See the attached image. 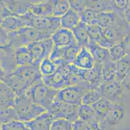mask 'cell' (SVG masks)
I'll list each match as a JSON object with an SVG mask.
<instances>
[{"label":"cell","mask_w":130,"mask_h":130,"mask_svg":"<svg viewBox=\"0 0 130 130\" xmlns=\"http://www.w3.org/2000/svg\"><path fill=\"white\" fill-rule=\"evenodd\" d=\"M127 98L115 102H110L104 120L106 130H129Z\"/></svg>","instance_id":"1"},{"label":"cell","mask_w":130,"mask_h":130,"mask_svg":"<svg viewBox=\"0 0 130 130\" xmlns=\"http://www.w3.org/2000/svg\"><path fill=\"white\" fill-rule=\"evenodd\" d=\"M52 34L31 27H23L8 33V44L13 48L27 46L30 43L51 39Z\"/></svg>","instance_id":"2"},{"label":"cell","mask_w":130,"mask_h":130,"mask_svg":"<svg viewBox=\"0 0 130 130\" xmlns=\"http://www.w3.org/2000/svg\"><path fill=\"white\" fill-rule=\"evenodd\" d=\"M58 92L48 87L42 80L27 89L24 95L33 103L42 106L48 111L56 99Z\"/></svg>","instance_id":"3"},{"label":"cell","mask_w":130,"mask_h":130,"mask_svg":"<svg viewBox=\"0 0 130 130\" xmlns=\"http://www.w3.org/2000/svg\"><path fill=\"white\" fill-rule=\"evenodd\" d=\"M13 108L16 111L18 119L23 122L30 121L47 112L43 107L34 103L25 95L16 97Z\"/></svg>","instance_id":"4"},{"label":"cell","mask_w":130,"mask_h":130,"mask_svg":"<svg viewBox=\"0 0 130 130\" xmlns=\"http://www.w3.org/2000/svg\"><path fill=\"white\" fill-rule=\"evenodd\" d=\"M27 24V27H31L41 31L48 32L53 34L58 29L61 27L60 18L55 16L41 17L33 14L31 12H27L22 16H19Z\"/></svg>","instance_id":"5"},{"label":"cell","mask_w":130,"mask_h":130,"mask_svg":"<svg viewBox=\"0 0 130 130\" xmlns=\"http://www.w3.org/2000/svg\"><path fill=\"white\" fill-rule=\"evenodd\" d=\"M89 90V83L82 81L76 85L66 87L58 90L55 100L69 104L79 105L84 95Z\"/></svg>","instance_id":"6"},{"label":"cell","mask_w":130,"mask_h":130,"mask_svg":"<svg viewBox=\"0 0 130 130\" xmlns=\"http://www.w3.org/2000/svg\"><path fill=\"white\" fill-rule=\"evenodd\" d=\"M78 105L69 104L55 100L47 112L53 120L63 119L73 123L78 119Z\"/></svg>","instance_id":"7"},{"label":"cell","mask_w":130,"mask_h":130,"mask_svg":"<svg viewBox=\"0 0 130 130\" xmlns=\"http://www.w3.org/2000/svg\"><path fill=\"white\" fill-rule=\"evenodd\" d=\"M26 46L32 57L34 66H39L42 60L49 57L54 44L51 39H49L30 43Z\"/></svg>","instance_id":"8"},{"label":"cell","mask_w":130,"mask_h":130,"mask_svg":"<svg viewBox=\"0 0 130 130\" xmlns=\"http://www.w3.org/2000/svg\"><path fill=\"white\" fill-rule=\"evenodd\" d=\"M102 97L109 102H115L127 98L121 82L116 79L108 82H103L100 86Z\"/></svg>","instance_id":"9"},{"label":"cell","mask_w":130,"mask_h":130,"mask_svg":"<svg viewBox=\"0 0 130 130\" xmlns=\"http://www.w3.org/2000/svg\"><path fill=\"white\" fill-rule=\"evenodd\" d=\"M10 74L23 81L29 88L42 79V76L38 66H18Z\"/></svg>","instance_id":"10"},{"label":"cell","mask_w":130,"mask_h":130,"mask_svg":"<svg viewBox=\"0 0 130 130\" xmlns=\"http://www.w3.org/2000/svg\"><path fill=\"white\" fill-rule=\"evenodd\" d=\"M69 72V65H65L58 68L57 71L53 74L48 76H43L42 80L48 87L60 90L67 87L66 79Z\"/></svg>","instance_id":"11"},{"label":"cell","mask_w":130,"mask_h":130,"mask_svg":"<svg viewBox=\"0 0 130 130\" xmlns=\"http://www.w3.org/2000/svg\"><path fill=\"white\" fill-rule=\"evenodd\" d=\"M51 39L56 47H68L78 44L72 31L61 27L52 34Z\"/></svg>","instance_id":"12"},{"label":"cell","mask_w":130,"mask_h":130,"mask_svg":"<svg viewBox=\"0 0 130 130\" xmlns=\"http://www.w3.org/2000/svg\"><path fill=\"white\" fill-rule=\"evenodd\" d=\"M0 65L5 74L12 73L18 67L16 63L14 48L7 45L3 50H0Z\"/></svg>","instance_id":"13"},{"label":"cell","mask_w":130,"mask_h":130,"mask_svg":"<svg viewBox=\"0 0 130 130\" xmlns=\"http://www.w3.org/2000/svg\"><path fill=\"white\" fill-rule=\"evenodd\" d=\"M95 61L86 47H81L73 64L74 66L84 70H91Z\"/></svg>","instance_id":"14"},{"label":"cell","mask_w":130,"mask_h":130,"mask_svg":"<svg viewBox=\"0 0 130 130\" xmlns=\"http://www.w3.org/2000/svg\"><path fill=\"white\" fill-rule=\"evenodd\" d=\"M86 48L93 56L95 63L102 64L111 60L108 49L102 47L98 43L90 40Z\"/></svg>","instance_id":"15"},{"label":"cell","mask_w":130,"mask_h":130,"mask_svg":"<svg viewBox=\"0 0 130 130\" xmlns=\"http://www.w3.org/2000/svg\"><path fill=\"white\" fill-rule=\"evenodd\" d=\"M2 81L12 90L16 95V97L23 96L27 89H29L28 86L23 81L12 74H5Z\"/></svg>","instance_id":"16"},{"label":"cell","mask_w":130,"mask_h":130,"mask_svg":"<svg viewBox=\"0 0 130 130\" xmlns=\"http://www.w3.org/2000/svg\"><path fill=\"white\" fill-rule=\"evenodd\" d=\"M30 11L36 16H41V17L53 16V0L33 1V4L30 7Z\"/></svg>","instance_id":"17"},{"label":"cell","mask_w":130,"mask_h":130,"mask_svg":"<svg viewBox=\"0 0 130 130\" xmlns=\"http://www.w3.org/2000/svg\"><path fill=\"white\" fill-rule=\"evenodd\" d=\"M53 120L50 114L47 111L25 123L30 130H50Z\"/></svg>","instance_id":"18"},{"label":"cell","mask_w":130,"mask_h":130,"mask_svg":"<svg viewBox=\"0 0 130 130\" xmlns=\"http://www.w3.org/2000/svg\"><path fill=\"white\" fill-rule=\"evenodd\" d=\"M4 3L9 10L15 16H22L30 10L33 1H15L6 0Z\"/></svg>","instance_id":"19"},{"label":"cell","mask_w":130,"mask_h":130,"mask_svg":"<svg viewBox=\"0 0 130 130\" xmlns=\"http://www.w3.org/2000/svg\"><path fill=\"white\" fill-rule=\"evenodd\" d=\"M15 60L17 66H34V61L27 46L14 48Z\"/></svg>","instance_id":"20"},{"label":"cell","mask_w":130,"mask_h":130,"mask_svg":"<svg viewBox=\"0 0 130 130\" xmlns=\"http://www.w3.org/2000/svg\"><path fill=\"white\" fill-rule=\"evenodd\" d=\"M120 17L115 11L99 13L98 25L101 28H114L118 23Z\"/></svg>","instance_id":"21"},{"label":"cell","mask_w":130,"mask_h":130,"mask_svg":"<svg viewBox=\"0 0 130 130\" xmlns=\"http://www.w3.org/2000/svg\"><path fill=\"white\" fill-rule=\"evenodd\" d=\"M71 31L78 45L80 47H87L91 40L87 33V26L80 21Z\"/></svg>","instance_id":"22"},{"label":"cell","mask_w":130,"mask_h":130,"mask_svg":"<svg viewBox=\"0 0 130 130\" xmlns=\"http://www.w3.org/2000/svg\"><path fill=\"white\" fill-rule=\"evenodd\" d=\"M16 95L9 87L0 81V105L12 107L14 104Z\"/></svg>","instance_id":"23"},{"label":"cell","mask_w":130,"mask_h":130,"mask_svg":"<svg viewBox=\"0 0 130 130\" xmlns=\"http://www.w3.org/2000/svg\"><path fill=\"white\" fill-rule=\"evenodd\" d=\"M61 28L72 30L80 22V14L72 9H69L65 15L60 18Z\"/></svg>","instance_id":"24"},{"label":"cell","mask_w":130,"mask_h":130,"mask_svg":"<svg viewBox=\"0 0 130 130\" xmlns=\"http://www.w3.org/2000/svg\"><path fill=\"white\" fill-rule=\"evenodd\" d=\"M116 63L115 79L122 82L130 71V56L126 55Z\"/></svg>","instance_id":"25"},{"label":"cell","mask_w":130,"mask_h":130,"mask_svg":"<svg viewBox=\"0 0 130 130\" xmlns=\"http://www.w3.org/2000/svg\"><path fill=\"white\" fill-rule=\"evenodd\" d=\"M0 27L8 33L15 31L22 27H27V24L20 16H10L4 18Z\"/></svg>","instance_id":"26"},{"label":"cell","mask_w":130,"mask_h":130,"mask_svg":"<svg viewBox=\"0 0 130 130\" xmlns=\"http://www.w3.org/2000/svg\"><path fill=\"white\" fill-rule=\"evenodd\" d=\"M102 77L104 82H108L115 79L116 63L109 60L102 65Z\"/></svg>","instance_id":"27"},{"label":"cell","mask_w":130,"mask_h":130,"mask_svg":"<svg viewBox=\"0 0 130 130\" xmlns=\"http://www.w3.org/2000/svg\"><path fill=\"white\" fill-rule=\"evenodd\" d=\"M80 21L86 26L98 25L99 13L88 8H86L80 13Z\"/></svg>","instance_id":"28"},{"label":"cell","mask_w":130,"mask_h":130,"mask_svg":"<svg viewBox=\"0 0 130 130\" xmlns=\"http://www.w3.org/2000/svg\"><path fill=\"white\" fill-rule=\"evenodd\" d=\"M53 16L55 17H62L70 9L69 1L67 0H53Z\"/></svg>","instance_id":"29"},{"label":"cell","mask_w":130,"mask_h":130,"mask_svg":"<svg viewBox=\"0 0 130 130\" xmlns=\"http://www.w3.org/2000/svg\"><path fill=\"white\" fill-rule=\"evenodd\" d=\"M66 47H53L51 53L49 58L53 63L56 64L58 67L65 66L64 61V53Z\"/></svg>","instance_id":"30"},{"label":"cell","mask_w":130,"mask_h":130,"mask_svg":"<svg viewBox=\"0 0 130 130\" xmlns=\"http://www.w3.org/2000/svg\"><path fill=\"white\" fill-rule=\"evenodd\" d=\"M110 102L104 97H102L99 101L92 105L91 107L96 114L97 119H104L108 109Z\"/></svg>","instance_id":"31"},{"label":"cell","mask_w":130,"mask_h":130,"mask_svg":"<svg viewBox=\"0 0 130 130\" xmlns=\"http://www.w3.org/2000/svg\"><path fill=\"white\" fill-rule=\"evenodd\" d=\"M78 119L89 122L95 119L96 114L91 106L80 104L78 107Z\"/></svg>","instance_id":"32"},{"label":"cell","mask_w":130,"mask_h":130,"mask_svg":"<svg viewBox=\"0 0 130 130\" xmlns=\"http://www.w3.org/2000/svg\"><path fill=\"white\" fill-rule=\"evenodd\" d=\"M102 97L100 87L94 90H89L83 96L80 104L91 106Z\"/></svg>","instance_id":"33"},{"label":"cell","mask_w":130,"mask_h":130,"mask_svg":"<svg viewBox=\"0 0 130 130\" xmlns=\"http://www.w3.org/2000/svg\"><path fill=\"white\" fill-rule=\"evenodd\" d=\"M58 66L49 59V57L45 58L39 65V70L43 76H48L53 74L57 71Z\"/></svg>","instance_id":"34"},{"label":"cell","mask_w":130,"mask_h":130,"mask_svg":"<svg viewBox=\"0 0 130 130\" xmlns=\"http://www.w3.org/2000/svg\"><path fill=\"white\" fill-rule=\"evenodd\" d=\"M13 120H18L14 109L12 107L0 105V122L5 124Z\"/></svg>","instance_id":"35"},{"label":"cell","mask_w":130,"mask_h":130,"mask_svg":"<svg viewBox=\"0 0 130 130\" xmlns=\"http://www.w3.org/2000/svg\"><path fill=\"white\" fill-rule=\"evenodd\" d=\"M111 60L117 62L126 55L124 46L122 42L117 43L109 49Z\"/></svg>","instance_id":"36"},{"label":"cell","mask_w":130,"mask_h":130,"mask_svg":"<svg viewBox=\"0 0 130 130\" xmlns=\"http://www.w3.org/2000/svg\"><path fill=\"white\" fill-rule=\"evenodd\" d=\"M80 48L81 47H80L78 44L66 47L64 53V61L66 65L73 64Z\"/></svg>","instance_id":"37"},{"label":"cell","mask_w":130,"mask_h":130,"mask_svg":"<svg viewBox=\"0 0 130 130\" xmlns=\"http://www.w3.org/2000/svg\"><path fill=\"white\" fill-rule=\"evenodd\" d=\"M50 130H73V122L63 119L53 120Z\"/></svg>","instance_id":"38"},{"label":"cell","mask_w":130,"mask_h":130,"mask_svg":"<svg viewBox=\"0 0 130 130\" xmlns=\"http://www.w3.org/2000/svg\"><path fill=\"white\" fill-rule=\"evenodd\" d=\"M1 130H30L25 122L19 120H13L2 124Z\"/></svg>","instance_id":"39"},{"label":"cell","mask_w":130,"mask_h":130,"mask_svg":"<svg viewBox=\"0 0 130 130\" xmlns=\"http://www.w3.org/2000/svg\"><path fill=\"white\" fill-rule=\"evenodd\" d=\"M87 30L90 40L99 44L101 39V27L99 25L87 26Z\"/></svg>","instance_id":"40"},{"label":"cell","mask_w":130,"mask_h":130,"mask_svg":"<svg viewBox=\"0 0 130 130\" xmlns=\"http://www.w3.org/2000/svg\"><path fill=\"white\" fill-rule=\"evenodd\" d=\"M86 8L90 9L98 13L104 12V1L87 0Z\"/></svg>","instance_id":"41"},{"label":"cell","mask_w":130,"mask_h":130,"mask_svg":"<svg viewBox=\"0 0 130 130\" xmlns=\"http://www.w3.org/2000/svg\"><path fill=\"white\" fill-rule=\"evenodd\" d=\"M70 9L80 14L87 7V0H76L69 1Z\"/></svg>","instance_id":"42"},{"label":"cell","mask_w":130,"mask_h":130,"mask_svg":"<svg viewBox=\"0 0 130 130\" xmlns=\"http://www.w3.org/2000/svg\"><path fill=\"white\" fill-rule=\"evenodd\" d=\"M73 130H93L87 122L77 119L73 123Z\"/></svg>","instance_id":"43"},{"label":"cell","mask_w":130,"mask_h":130,"mask_svg":"<svg viewBox=\"0 0 130 130\" xmlns=\"http://www.w3.org/2000/svg\"><path fill=\"white\" fill-rule=\"evenodd\" d=\"M0 16H2L3 18H6L7 17H10V16H15L14 14H13L8 9L3 1H0Z\"/></svg>","instance_id":"44"},{"label":"cell","mask_w":130,"mask_h":130,"mask_svg":"<svg viewBox=\"0 0 130 130\" xmlns=\"http://www.w3.org/2000/svg\"><path fill=\"white\" fill-rule=\"evenodd\" d=\"M8 44V33L0 27V46H6Z\"/></svg>","instance_id":"45"},{"label":"cell","mask_w":130,"mask_h":130,"mask_svg":"<svg viewBox=\"0 0 130 130\" xmlns=\"http://www.w3.org/2000/svg\"><path fill=\"white\" fill-rule=\"evenodd\" d=\"M121 83L123 86L125 94H126V92H130V71L127 74V76H126V77L123 79Z\"/></svg>","instance_id":"46"},{"label":"cell","mask_w":130,"mask_h":130,"mask_svg":"<svg viewBox=\"0 0 130 130\" xmlns=\"http://www.w3.org/2000/svg\"><path fill=\"white\" fill-rule=\"evenodd\" d=\"M5 73L4 70L2 69V66L0 65V81L3 80V79L5 77Z\"/></svg>","instance_id":"47"},{"label":"cell","mask_w":130,"mask_h":130,"mask_svg":"<svg viewBox=\"0 0 130 130\" xmlns=\"http://www.w3.org/2000/svg\"><path fill=\"white\" fill-rule=\"evenodd\" d=\"M3 20H4V18H3V17H2V16H0V26H1V25H2V22H3Z\"/></svg>","instance_id":"48"},{"label":"cell","mask_w":130,"mask_h":130,"mask_svg":"<svg viewBox=\"0 0 130 130\" xmlns=\"http://www.w3.org/2000/svg\"><path fill=\"white\" fill-rule=\"evenodd\" d=\"M7 48V45L6 46H0V50H3Z\"/></svg>","instance_id":"49"},{"label":"cell","mask_w":130,"mask_h":130,"mask_svg":"<svg viewBox=\"0 0 130 130\" xmlns=\"http://www.w3.org/2000/svg\"><path fill=\"white\" fill-rule=\"evenodd\" d=\"M2 124L0 122V130H1V127H2Z\"/></svg>","instance_id":"50"}]
</instances>
